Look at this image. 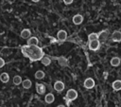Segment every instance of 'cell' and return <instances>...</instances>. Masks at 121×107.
<instances>
[{
  "instance_id": "cell-1",
  "label": "cell",
  "mask_w": 121,
  "mask_h": 107,
  "mask_svg": "<svg viewBox=\"0 0 121 107\" xmlns=\"http://www.w3.org/2000/svg\"><path fill=\"white\" fill-rule=\"evenodd\" d=\"M66 98L69 99V100H75L77 98H78V93L75 89H69L67 92H66Z\"/></svg>"
},
{
  "instance_id": "cell-2",
  "label": "cell",
  "mask_w": 121,
  "mask_h": 107,
  "mask_svg": "<svg viewBox=\"0 0 121 107\" xmlns=\"http://www.w3.org/2000/svg\"><path fill=\"white\" fill-rule=\"evenodd\" d=\"M95 86V80L92 78H87L84 80V87L86 89H92Z\"/></svg>"
},
{
  "instance_id": "cell-3",
  "label": "cell",
  "mask_w": 121,
  "mask_h": 107,
  "mask_svg": "<svg viewBox=\"0 0 121 107\" xmlns=\"http://www.w3.org/2000/svg\"><path fill=\"white\" fill-rule=\"evenodd\" d=\"M57 37H58V40L60 41V42H64L67 38V33L65 30H59L58 33H57Z\"/></svg>"
},
{
  "instance_id": "cell-4",
  "label": "cell",
  "mask_w": 121,
  "mask_h": 107,
  "mask_svg": "<svg viewBox=\"0 0 121 107\" xmlns=\"http://www.w3.org/2000/svg\"><path fill=\"white\" fill-rule=\"evenodd\" d=\"M100 46V43L99 41H94V42H89V49L93 50V51H95L99 48Z\"/></svg>"
},
{
  "instance_id": "cell-5",
  "label": "cell",
  "mask_w": 121,
  "mask_h": 107,
  "mask_svg": "<svg viewBox=\"0 0 121 107\" xmlns=\"http://www.w3.org/2000/svg\"><path fill=\"white\" fill-rule=\"evenodd\" d=\"M54 89L57 92H61L64 89V83L62 81H60V80L55 81V83H54Z\"/></svg>"
},
{
  "instance_id": "cell-6",
  "label": "cell",
  "mask_w": 121,
  "mask_h": 107,
  "mask_svg": "<svg viewBox=\"0 0 121 107\" xmlns=\"http://www.w3.org/2000/svg\"><path fill=\"white\" fill-rule=\"evenodd\" d=\"M83 21V17L80 14H76L73 16V23L75 25H80Z\"/></svg>"
},
{
  "instance_id": "cell-7",
  "label": "cell",
  "mask_w": 121,
  "mask_h": 107,
  "mask_svg": "<svg viewBox=\"0 0 121 107\" xmlns=\"http://www.w3.org/2000/svg\"><path fill=\"white\" fill-rule=\"evenodd\" d=\"M112 39L114 42H121V31H118V30L114 31L112 34Z\"/></svg>"
},
{
  "instance_id": "cell-8",
  "label": "cell",
  "mask_w": 121,
  "mask_h": 107,
  "mask_svg": "<svg viewBox=\"0 0 121 107\" xmlns=\"http://www.w3.org/2000/svg\"><path fill=\"white\" fill-rule=\"evenodd\" d=\"M44 100H45L46 103L50 104V103L54 102V100H55V97H54V95H53L52 93H48V94L45 95V97H44Z\"/></svg>"
},
{
  "instance_id": "cell-9",
  "label": "cell",
  "mask_w": 121,
  "mask_h": 107,
  "mask_svg": "<svg viewBox=\"0 0 121 107\" xmlns=\"http://www.w3.org/2000/svg\"><path fill=\"white\" fill-rule=\"evenodd\" d=\"M38 43H39V41H38V39L36 37H30L27 40V45L29 46H37Z\"/></svg>"
},
{
  "instance_id": "cell-10",
  "label": "cell",
  "mask_w": 121,
  "mask_h": 107,
  "mask_svg": "<svg viewBox=\"0 0 121 107\" xmlns=\"http://www.w3.org/2000/svg\"><path fill=\"white\" fill-rule=\"evenodd\" d=\"M30 30L29 29H26V28H25V29H23L22 31H21V37L23 38V39H29L30 38Z\"/></svg>"
},
{
  "instance_id": "cell-11",
  "label": "cell",
  "mask_w": 121,
  "mask_h": 107,
  "mask_svg": "<svg viewBox=\"0 0 121 107\" xmlns=\"http://www.w3.org/2000/svg\"><path fill=\"white\" fill-rule=\"evenodd\" d=\"M112 89L115 90V91H119V90H121V80H114V81L112 82Z\"/></svg>"
},
{
  "instance_id": "cell-12",
  "label": "cell",
  "mask_w": 121,
  "mask_h": 107,
  "mask_svg": "<svg viewBox=\"0 0 121 107\" xmlns=\"http://www.w3.org/2000/svg\"><path fill=\"white\" fill-rule=\"evenodd\" d=\"M36 91H37V93L38 94H43L44 92H45V87H44V85L43 84H42V83H37L36 84Z\"/></svg>"
},
{
  "instance_id": "cell-13",
  "label": "cell",
  "mask_w": 121,
  "mask_h": 107,
  "mask_svg": "<svg viewBox=\"0 0 121 107\" xmlns=\"http://www.w3.org/2000/svg\"><path fill=\"white\" fill-rule=\"evenodd\" d=\"M120 62H121V60H120L119 57H113V58L111 60V64H112V66H114V67L118 66V65L120 64Z\"/></svg>"
},
{
  "instance_id": "cell-14",
  "label": "cell",
  "mask_w": 121,
  "mask_h": 107,
  "mask_svg": "<svg viewBox=\"0 0 121 107\" xmlns=\"http://www.w3.org/2000/svg\"><path fill=\"white\" fill-rule=\"evenodd\" d=\"M41 62H42V63H43V65L47 66V65H49V64L51 63V59H50L49 57H47V56H43V57L41 59Z\"/></svg>"
},
{
  "instance_id": "cell-15",
  "label": "cell",
  "mask_w": 121,
  "mask_h": 107,
  "mask_svg": "<svg viewBox=\"0 0 121 107\" xmlns=\"http://www.w3.org/2000/svg\"><path fill=\"white\" fill-rule=\"evenodd\" d=\"M9 74H8V73H2V74L0 75V80H1L2 82L7 83V82L9 81Z\"/></svg>"
},
{
  "instance_id": "cell-16",
  "label": "cell",
  "mask_w": 121,
  "mask_h": 107,
  "mask_svg": "<svg viewBox=\"0 0 121 107\" xmlns=\"http://www.w3.org/2000/svg\"><path fill=\"white\" fill-rule=\"evenodd\" d=\"M22 84H23V87H24L25 89H29V88L31 87V85H32V82H31V80H30L26 79V80H23Z\"/></svg>"
},
{
  "instance_id": "cell-17",
  "label": "cell",
  "mask_w": 121,
  "mask_h": 107,
  "mask_svg": "<svg viewBox=\"0 0 121 107\" xmlns=\"http://www.w3.org/2000/svg\"><path fill=\"white\" fill-rule=\"evenodd\" d=\"M88 40H89V42L97 41L98 40V35L96 33H91V34L88 35Z\"/></svg>"
},
{
  "instance_id": "cell-18",
  "label": "cell",
  "mask_w": 121,
  "mask_h": 107,
  "mask_svg": "<svg viewBox=\"0 0 121 107\" xmlns=\"http://www.w3.org/2000/svg\"><path fill=\"white\" fill-rule=\"evenodd\" d=\"M22 82H23L22 78H21L19 75H16V76L13 77V83H14L15 85H19V84H21Z\"/></svg>"
},
{
  "instance_id": "cell-19",
  "label": "cell",
  "mask_w": 121,
  "mask_h": 107,
  "mask_svg": "<svg viewBox=\"0 0 121 107\" xmlns=\"http://www.w3.org/2000/svg\"><path fill=\"white\" fill-rule=\"evenodd\" d=\"M35 78L37 80H42L44 78V72L42 71V70H38L36 73H35Z\"/></svg>"
},
{
  "instance_id": "cell-20",
  "label": "cell",
  "mask_w": 121,
  "mask_h": 107,
  "mask_svg": "<svg viewBox=\"0 0 121 107\" xmlns=\"http://www.w3.org/2000/svg\"><path fill=\"white\" fill-rule=\"evenodd\" d=\"M108 31H102L99 35H98V39L99 40H101V41H104V40H106L107 38H108Z\"/></svg>"
},
{
  "instance_id": "cell-21",
  "label": "cell",
  "mask_w": 121,
  "mask_h": 107,
  "mask_svg": "<svg viewBox=\"0 0 121 107\" xmlns=\"http://www.w3.org/2000/svg\"><path fill=\"white\" fill-rule=\"evenodd\" d=\"M58 62H59V63H60V65H62V66H64V65L67 64V60H66L64 57L59 58V59H58Z\"/></svg>"
},
{
  "instance_id": "cell-22",
  "label": "cell",
  "mask_w": 121,
  "mask_h": 107,
  "mask_svg": "<svg viewBox=\"0 0 121 107\" xmlns=\"http://www.w3.org/2000/svg\"><path fill=\"white\" fill-rule=\"evenodd\" d=\"M4 64H5V61H4L2 58H0V68H1V67H3V66H4Z\"/></svg>"
},
{
  "instance_id": "cell-23",
  "label": "cell",
  "mask_w": 121,
  "mask_h": 107,
  "mask_svg": "<svg viewBox=\"0 0 121 107\" xmlns=\"http://www.w3.org/2000/svg\"><path fill=\"white\" fill-rule=\"evenodd\" d=\"M63 2H64L66 5H70L71 3H73V0H64Z\"/></svg>"
},
{
  "instance_id": "cell-24",
  "label": "cell",
  "mask_w": 121,
  "mask_h": 107,
  "mask_svg": "<svg viewBox=\"0 0 121 107\" xmlns=\"http://www.w3.org/2000/svg\"><path fill=\"white\" fill-rule=\"evenodd\" d=\"M57 107H65V106H64V105H58Z\"/></svg>"
}]
</instances>
